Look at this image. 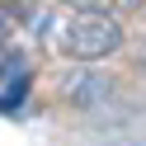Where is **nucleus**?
I'll return each mask as SVG.
<instances>
[{
    "instance_id": "f257e3e1",
    "label": "nucleus",
    "mask_w": 146,
    "mask_h": 146,
    "mask_svg": "<svg viewBox=\"0 0 146 146\" xmlns=\"http://www.w3.org/2000/svg\"><path fill=\"white\" fill-rule=\"evenodd\" d=\"M123 24L113 14H94V10H71L57 24V47L71 61H104L123 47Z\"/></svg>"
},
{
    "instance_id": "f03ea898",
    "label": "nucleus",
    "mask_w": 146,
    "mask_h": 146,
    "mask_svg": "<svg viewBox=\"0 0 146 146\" xmlns=\"http://www.w3.org/2000/svg\"><path fill=\"white\" fill-rule=\"evenodd\" d=\"M61 94H66V104L94 108V104H104V99L113 94V80H108L104 71H90V61H80L76 71L61 76Z\"/></svg>"
},
{
    "instance_id": "7ed1b4c3",
    "label": "nucleus",
    "mask_w": 146,
    "mask_h": 146,
    "mask_svg": "<svg viewBox=\"0 0 146 146\" xmlns=\"http://www.w3.org/2000/svg\"><path fill=\"white\" fill-rule=\"evenodd\" d=\"M66 10H94V14H132L141 10V0H61Z\"/></svg>"
},
{
    "instance_id": "20e7f679",
    "label": "nucleus",
    "mask_w": 146,
    "mask_h": 146,
    "mask_svg": "<svg viewBox=\"0 0 146 146\" xmlns=\"http://www.w3.org/2000/svg\"><path fill=\"white\" fill-rule=\"evenodd\" d=\"M14 61H19V57H10V52H5V29H0V71H5V66H14Z\"/></svg>"
},
{
    "instance_id": "39448f33",
    "label": "nucleus",
    "mask_w": 146,
    "mask_h": 146,
    "mask_svg": "<svg viewBox=\"0 0 146 146\" xmlns=\"http://www.w3.org/2000/svg\"><path fill=\"white\" fill-rule=\"evenodd\" d=\"M137 76L146 80V42H141V47H137Z\"/></svg>"
}]
</instances>
